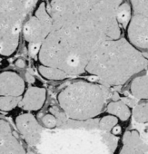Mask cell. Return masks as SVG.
I'll return each instance as SVG.
<instances>
[{"label": "cell", "instance_id": "obj_7", "mask_svg": "<svg viewBox=\"0 0 148 154\" xmlns=\"http://www.w3.org/2000/svg\"><path fill=\"white\" fill-rule=\"evenodd\" d=\"M16 124L19 132L29 146L34 147L40 142L43 130L34 115L31 113L21 114L17 117Z\"/></svg>", "mask_w": 148, "mask_h": 154}, {"label": "cell", "instance_id": "obj_23", "mask_svg": "<svg viewBox=\"0 0 148 154\" xmlns=\"http://www.w3.org/2000/svg\"><path fill=\"white\" fill-rule=\"evenodd\" d=\"M112 132L114 135H118L121 132V128L117 125H115L113 129H112Z\"/></svg>", "mask_w": 148, "mask_h": 154}, {"label": "cell", "instance_id": "obj_25", "mask_svg": "<svg viewBox=\"0 0 148 154\" xmlns=\"http://www.w3.org/2000/svg\"><path fill=\"white\" fill-rule=\"evenodd\" d=\"M0 61H1V59H0Z\"/></svg>", "mask_w": 148, "mask_h": 154}, {"label": "cell", "instance_id": "obj_19", "mask_svg": "<svg viewBox=\"0 0 148 154\" xmlns=\"http://www.w3.org/2000/svg\"><path fill=\"white\" fill-rule=\"evenodd\" d=\"M42 123L45 127L53 129L57 126V119L54 114H46L42 117Z\"/></svg>", "mask_w": 148, "mask_h": 154}, {"label": "cell", "instance_id": "obj_1", "mask_svg": "<svg viewBox=\"0 0 148 154\" xmlns=\"http://www.w3.org/2000/svg\"><path fill=\"white\" fill-rule=\"evenodd\" d=\"M123 0H50L52 29L38 53L41 64L69 76L86 72L92 55L121 36L116 13Z\"/></svg>", "mask_w": 148, "mask_h": 154}, {"label": "cell", "instance_id": "obj_8", "mask_svg": "<svg viewBox=\"0 0 148 154\" xmlns=\"http://www.w3.org/2000/svg\"><path fill=\"white\" fill-rule=\"evenodd\" d=\"M0 154H27L9 123L0 120Z\"/></svg>", "mask_w": 148, "mask_h": 154}, {"label": "cell", "instance_id": "obj_6", "mask_svg": "<svg viewBox=\"0 0 148 154\" xmlns=\"http://www.w3.org/2000/svg\"><path fill=\"white\" fill-rule=\"evenodd\" d=\"M52 29V18L45 2L36 8L35 15L26 21L23 26V35L28 43L43 44Z\"/></svg>", "mask_w": 148, "mask_h": 154}, {"label": "cell", "instance_id": "obj_21", "mask_svg": "<svg viewBox=\"0 0 148 154\" xmlns=\"http://www.w3.org/2000/svg\"><path fill=\"white\" fill-rule=\"evenodd\" d=\"M16 66H17L18 68H24L26 66V62L23 59H18L16 62Z\"/></svg>", "mask_w": 148, "mask_h": 154}, {"label": "cell", "instance_id": "obj_15", "mask_svg": "<svg viewBox=\"0 0 148 154\" xmlns=\"http://www.w3.org/2000/svg\"><path fill=\"white\" fill-rule=\"evenodd\" d=\"M132 15V8L131 5L125 2H122V4L118 7L117 13H116V17L117 21L120 25V26L126 27Z\"/></svg>", "mask_w": 148, "mask_h": 154}, {"label": "cell", "instance_id": "obj_18", "mask_svg": "<svg viewBox=\"0 0 148 154\" xmlns=\"http://www.w3.org/2000/svg\"><path fill=\"white\" fill-rule=\"evenodd\" d=\"M117 122H118L117 117H115L112 114L107 115L98 121V128L100 131L108 132V131H112V129L115 125H117Z\"/></svg>", "mask_w": 148, "mask_h": 154}, {"label": "cell", "instance_id": "obj_10", "mask_svg": "<svg viewBox=\"0 0 148 154\" xmlns=\"http://www.w3.org/2000/svg\"><path fill=\"white\" fill-rule=\"evenodd\" d=\"M46 100V90L41 87H30L19 102V106L26 111L40 110Z\"/></svg>", "mask_w": 148, "mask_h": 154}, {"label": "cell", "instance_id": "obj_11", "mask_svg": "<svg viewBox=\"0 0 148 154\" xmlns=\"http://www.w3.org/2000/svg\"><path fill=\"white\" fill-rule=\"evenodd\" d=\"M123 142L124 146L120 154H148V145L143 142L137 131H126Z\"/></svg>", "mask_w": 148, "mask_h": 154}, {"label": "cell", "instance_id": "obj_22", "mask_svg": "<svg viewBox=\"0 0 148 154\" xmlns=\"http://www.w3.org/2000/svg\"><path fill=\"white\" fill-rule=\"evenodd\" d=\"M26 78H27V81L29 82V83H34V82H35V77H34V75H32V74L29 73V72H27V74H26Z\"/></svg>", "mask_w": 148, "mask_h": 154}, {"label": "cell", "instance_id": "obj_13", "mask_svg": "<svg viewBox=\"0 0 148 154\" xmlns=\"http://www.w3.org/2000/svg\"><path fill=\"white\" fill-rule=\"evenodd\" d=\"M107 112L119 118L121 121H126L131 116V110L124 101H113L107 104Z\"/></svg>", "mask_w": 148, "mask_h": 154}, {"label": "cell", "instance_id": "obj_17", "mask_svg": "<svg viewBox=\"0 0 148 154\" xmlns=\"http://www.w3.org/2000/svg\"><path fill=\"white\" fill-rule=\"evenodd\" d=\"M21 100V96H0V110L9 112L15 109Z\"/></svg>", "mask_w": 148, "mask_h": 154}, {"label": "cell", "instance_id": "obj_9", "mask_svg": "<svg viewBox=\"0 0 148 154\" xmlns=\"http://www.w3.org/2000/svg\"><path fill=\"white\" fill-rule=\"evenodd\" d=\"M26 89L25 81L15 72L0 73V96H21Z\"/></svg>", "mask_w": 148, "mask_h": 154}, {"label": "cell", "instance_id": "obj_20", "mask_svg": "<svg viewBox=\"0 0 148 154\" xmlns=\"http://www.w3.org/2000/svg\"><path fill=\"white\" fill-rule=\"evenodd\" d=\"M42 44L39 43H28V53L31 57H36L38 55Z\"/></svg>", "mask_w": 148, "mask_h": 154}, {"label": "cell", "instance_id": "obj_3", "mask_svg": "<svg viewBox=\"0 0 148 154\" xmlns=\"http://www.w3.org/2000/svg\"><path fill=\"white\" fill-rule=\"evenodd\" d=\"M111 97L109 87L85 81L72 83L57 95L60 108L67 118L87 121L99 115Z\"/></svg>", "mask_w": 148, "mask_h": 154}, {"label": "cell", "instance_id": "obj_12", "mask_svg": "<svg viewBox=\"0 0 148 154\" xmlns=\"http://www.w3.org/2000/svg\"><path fill=\"white\" fill-rule=\"evenodd\" d=\"M130 92L137 100H148V72L134 77L130 84Z\"/></svg>", "mask_w": 148, "mask_h": 154}, {"label": "cell", "instance_id": "obj_14", "mask_svg": "<svg viewBox=\"0 0 148 154\" xmlns=\"http://www.w3.org/2000/svg\"><path fill=\"white\" fill-rule=\"evenodd\" d=\"M38 71H39V73L44 77V78H46L47 80L59 81V80L66 79L69 77V75L65 72H64L63 70L56 68V67L46 66V65L41 64L38 67Z\"/></svg>", "mask_w": 148, "mask_h": 154}, {"label": "cell", "instance_id": "obj_24", "mask_svg": "<svg viewBox=\"0 0 148 154\" xmlns=\"http://www.w3.org/2000/svg\"><path fill=\"white\" fill-rule=\"evenodd\" d=\"M112 99H113V101H118L120 99V97H119V95L116 93H115L113 94V96H112Z\"/></svg>", "mask_w": 148, "mask_h": 154}, {"label": "cell", "instance_id": "obj_2", "mask_svg": "<svg viewBox=\"0 0 148 154\" xmlns=\"http://www.w3.org/2000/svg\"><path fill=\"white\" fill-rule=\"evenodd\" d=\"M148 68V59L127 38L119 37L105 42L92 55L86 72L107 86H121Z\"/></svg>", "mask_w": 148, "mask_h": 154}, {"label": "cell", "instance_id": "obj_5", "mask_svg": "<svg viewBox=\"0 0 148 154\" xmlns=\"http://www.w3.org/2000/svg\"><path fill=\"white\" fill-rule=\"evenodd\" d=\"M132 15L126 26L127 40L141 51L148 50V0H130Z\"/></svg>", "mask_w": 148, "mask_h": 154}, {"label": "cell", "instance_id": "obj_16", "mask_svg": "<svg viewBox=\"0 0 148 154\" xmlns=\"http://www.w3.org/2000/svg\"><path fill=\"white\" fill-rule=\"evenodd\" d=\"M133 118L138 123L148 122V102L137 103L134 106Z\"/></svg>", "mask_w": 148, "mask_h": 154}, {"label": "cell", "instance_id": "obj_4", "mask_svg": "<svg viewBox=\"0 0 148 154\" xmlns=\"http://www.w3.org/2000/svg\"><path fill=\"white\" fill-rule=\"evenodd\" d=\"M37 0H0V54H13L27 18Z\"/></svg>", "mask_w": 148, "mask_h": 154}]
</instances>
